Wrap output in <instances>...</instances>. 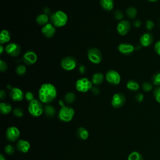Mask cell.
I'll use <instances>...</instances> for the list:
<instances>
[{
    "instance_id": "cell-1",
    "label": "cell",
    "mask_w": 160,
    "mask_h": 160,
    "mask_svg": "<svg viewBox=\"0 0 160 160\" xmlns=\"http://www.w3.org/2000/svg\"><path fill=\"white\" fill-rule=\"evenodd\" d=\"M39 99L42 103L48 104L53 102L57 96L56 87L50 83H45L40 87L38 91Z\"/></svg>"
},
{
    "instance_id": "cell-2",
    "label": "cell",
    "mask_w": 160,
    "mask_h": 160,
    "mask_svg": "<svg viewBox=\"0 0 160 160\" xmlns=\"http://www.w3.org/2000/svg\"><path fill=\"white\" fill-rule=\"evenodd\" d=\"M50 21L51 24L56 28H61L65 26L68 22V18L64 11H57L50 16Z\"/></svg>"
},
{
    "instance_id": "cell-3",
    "label": "cell",
    "mask_w": 160,
    "mask_h": 160,
    "mask_svg": "<svg viewBox=\"0 0 160 160\" xmlns=\"http://www.w3.org/2000/svg\"><path fill=\"white\" fill-rule=\"evenodd\" d=\"M28 111L34 117L41 116L44 112V108L42 102L38 100H34L30 102L28 105Z\"/></svg>"
},
{
    "instance_id": "cell-4",
    "label": "cell",
    "mask_w": 160,
    "mask_h": 160,
    "mask_svg": "<svg viewBox=\"0 0 160 160\" xmlns=\"http://www.w3.org/2000/svg\"><path fill=\"white\" fill-rule=\"evenodd\" d=\"M75 115V110L70 106H64L60 109L58 113V118L61 122H70Z\"/></svg>"
},
{
    "instance_id": "cell-5",
    "label": "cell",
    "mask_w": 160,
    "mask_h": 160,
    "mask_svg": "<svg viewBox=\"0 0 160 160\" xmlns=\"http://www.w3.org/2000/svg\"><path fill=\"white\" fill-rule=\"evenodd\" d=\"M88 58L92 63L95 64H100L103 58L101 51L96 48L89 49L88 51Z\"/></svg>"
},
{
    "instance_id": "cell-6",
    "label": "cell",
    "mask_w": 160,
    "mask_h": 160,
    "mask_svg": "<svg viewBox=\"0 0 160 160\" xmlns=\"http://www.w3.org/2000/svg\"><path fill=\"white\" fill-rule=\"evenodd\" d=\"M92 82L86 78L78 79L76 82V88L77 91L81 93H86L90 90L93 86Z\"/></svg>"
},
{
    "instance_id": "cell-7",
    "label": "cell",
    "mask_w": 160,
    "mask_h": 160,
    "mask_svg": "<svg viewBox=\"0 0 160 160\" xmlns=\"http://www.w3.org/2000/svg\"><path fill=\"white\" fill-rule=\"evenodd\" d=\"M76 60L72 56L65 57L61 61V68L66 71H72L76 66Z\"/></svg>"
},
{
    "instance_id": "cell-8",
    "label": "cell",
    "mask_w": 160,
    "mask_h": 160,
    "mask_svg": "<svg viewBox=\"0 0 160 160\" xmlns=\"http://www.w3.org/2000/svg\"><path fill=\"white\" fill-rule=\"evenodd\" d=\"M20 136V131L15 126L9 127L6 132V139L10 142L16 141Z\"/></svg>"
},
{
    "instance_id": "cell-9",
    "label": "cell",
    "mask_w": 160,
    "mask_h": 160,
    "mask_svg": "<svg viewBox=\"0 0 160 160\" xmlns=\"http://www.w3.org/2000/svg\"><path fill=\"white\" fill-rule=\"evenodd\" d=\"M106 79L110 84L118 85L121 82V76L116 71H108L106 75Z\"/></svg>"
},
{
    "instance_id": "cell-10",
    "label": "cell",
    "mask_w": 160,
    "mask_h": 160,
    "mask_svg": "<svg viewBox=\"0 0 160 160\" xmlns=\"http://www.w3.org/2000/svg\"><path fill=\"white\" fill-rule=\"evenodd\" d=\"M126 103V98L122 93H118L115 94L112 98L111 104L115 108H119Z\"/></svg>"
},
{
    "instance_id": "cell-11",
    "label": "cell",
    "mask_w": 160,
    "mask_h": 160,
    "mask_svg": "<svg viewBox=\"0 0 160 160\" xmlns=\"http://www.w3.org/2000/svg\"><path fill=\"white\" fill-rule=\"evenodd\" d=\"M131 30V24L128 20H122L118 24L116 30L118 33L121 36L126 35Z\"/></svg>"
},
{
    "instance_id": "cell-12",
    "label": "cell",
    "mask_w": 160,
    "mask_h": 160,
    "mask_svg": "<svg viewBox=\"0 0 160 160\" xmlns=\"http://www.w3.org/2000/svg\"><path fill=\"white\" fill-rule=\"evenodd\" d=\"M6 53L8 55L12 57L18 56L21 53L20 46L15 43H12L8 44L5 48Z\"/></svg>"
},
{
    "instance_id": "cell-13",
    "label": "cell",
    "mask_w": 160,
    "mask_h": 160,
    "mask_svg": "<svg viewBox=\"0 0 160 160\" xmlns=\"http://www.w3.org/2000/svg\"><path fill=\"white\" fill-rule=\"evenodd\" d=\"M38 60L37 55L36 53L33 51H28L26 52L23 57V61L26 65H33Z\"/></svg>"
},
{
    "instance_id": "cell-14",
    "label": "cell",
    "mask_w": 160,
    "mask_h": 160,
    "mask_svg": "<svg viewBox=\"0 0 160 160\" xmlns=\"http://www.w3.org/2000/svg\"><path fill=\"white\" fill-rule=\"evenodd\" d=\"M9 96L13 101H21L24 99L25 95L21 89L18 88H12L10 89Z\"/></svg>"
},
{
    "instance_id": "cell-15",
    "label": "cell",
    "mask_w": 160,
    "mask_h": 160,
    "mask_svg": "<svg viewBox=\"0 0 160 160\" xmlns=\"http://www.w3.org/2000/svg\"><path fill=\"white\" fill-rule=\"evenodd\" d=\"M43 35L47 38H51L55 36L56 33L55 26H53L51 23H48L43 26L42 29Z\"/></svg>"
},
{
    "instance_id": "cell-16",
    "label": "cell",
    "mask_w": 160,
    "mask_h": 160,
    "mask_svg": "<svg viewBox=\"0 0 160 160\" xmlns=\"http://www.w3.org/2000/svg\"><path fill=\"white\" fill-rule=\"evenodd\" d=\"M140 42L143 47H148L153 42V36L150 33H145L142 35L140 39Z\"/></svg>"
},
{
    "instance_id": "cell-17",
    "label": "cell",
    "mask_w": 160,
    "mask_h": 160,
    "mask_svg": "<svg viewBox=\"0 0 160 160\" xmlns=\"http://www.w3.org/2000/svg\"><path fill=\"white\" fill-rule=\"evenodd\" d=\"M118 51L124 55H130L135 51L134 46L129 43H121L118 46Z\"/></svg>"
},
{
    "instance_id": "cell-18",
    "label": "cell",
    "mask_w": 160,
    "mask_h": 160,
    "mask_svg": "<svg viewBox=\"0 0 160 160\" xmlns=\"http://www.w3.org/2000/svg\"><path fill=\"white\" fill-rule=\"evenodd\" d=\"M17 150L23 153H26L28 152L30 148V143L26 140H20L16 143Z\"/></svg>"
},
{
    "instance_id": "cell-19",
    "label": "cell",
    "mask_w": 160,
    "mask_h": 160,
    "mask_svg": "<svg viewBox=\"0 0 160 160\" xmlns=\"http://www.w3.org/2000/svg\"><path fill=\"white\" fill-rule=\"evenodd\" d=\"M100 4L101 8L106 11H111L115 6L113 0H100Z\"/></svg>"
},
{
    "instance_id": "cell-20",
    "label": "cell",
    "mask_w": 160,
    "mask_h": 160,
    "mask_svg": "<svg viewBox=\"0 0 160 160\" xmlns=\"http://www.w3.org/2000/svg\"><path fill=\"white\" fill-rule=\"evenodd\" d=\"M76 135L80 140H86L89 137V132L86 128L83 127H80L77 129Z\"/></svg>"
},
{
    "instance_id": "cell-21",
    "label": "cell",
    "mask_w": 160,
    "mask_h": 160,
    "mask_svg": "<svg viewBox=\"0 0 160 160\" xmlns=\"http://www.w3.org/2000/svg\"><path fill=\"white\" fill-rule=\"evenodd\" d=\"M104 79V76L101 73H96L92 77V83L96 86L101 85Z\"/></svg>"
},
{
    "instance_id": "cell-22",
    "label": "cell",
    "mask_w": 160,
    "mask_h": 160,
    "mask_svg": "<svg viewBox=\"0 0 160 160\" xmlns=\"http://www.w3.org/2000/svg\"><path fill=\"white\" fill-rule=\"evenodd\" d=\"M11 39V33L6 30H3L2 31L1 34H0V43L1 45H3L5 43H8Z\"/></svg>"
},
{
    "instance_id": "cell-23",
    "label": "cell",
    "mask_w": 160,
    "mask_h": 160,
    "mask_svg": "<svg viewBox=\"0 0 160 160\" xmlns=\"http://www.w3.org/2000/svg\"><path fill=\"white\" fill-rule=\"evenodd\" d=\"M44 113L47 117L52 118L56 115V110L53 106L47 104L44 107Z\"/></svg>"
},
{
    "instance_id": "cell-24",
    "label": "cell",
    "mask_w": 160,
    "mask_h": 160,
    "mask_svg": "<svg viewBox=\"0 0 160 160\" xmlns=\"http://www.w3.org/2000/svg\"><path fill=\"white\" fill-rule=\"evenodd\" d=\"M49 16H47L46 15L44 14H40L36 18V22L39 25H46V24L48 23L49 21Z\"/></svg>"
},
{
    "instance_id": "cell-25",
    "label": "cell",
    "mask_w": 160,
    "mask_h": 160,
    "mask_svg": "<svg viewBox=\"0 0 160 160\" xmlns=\"http://www.w3.org/2000/svg\"><path fill=\"white\" fill-rule=\"evenodd\" d=\"M12 110L11 105L8 103H0V111L3 115H8Z\"/></svg>"
},
{
    "instance_id": "cell-26",
    "label": "cell",
    "mask_w": 160,
    "mask_h": 160,
    "mask_svg": "<svg viewBox=\"0 0 160 160\" xmlns=\"http://www.w3.org/2000/svg\"><path fill=\"white\" fill-rule=\"evenodd\" d=\"M126 88L131 91H136L140 89V85L135 80H129L126 84Z\"/></svg>"
},
{
    "instance_id": "cell-27",
    "label": "cell",
    "mask_w": 160,
    "mask_h": 160,
    "mask_svg": "<svg viewBox=\"0 0 160 160\" xmlns=\"http://www.w3.org/2000/svg\"><path fill=\"white\" fill-rule=\"evenodd\" d=\"M126 13L127 16L130 19H135L138 14L137 9L135 7H129L127 8L126 11Z\"/></svg>"
},
{
    "instance_id": "cell-28",
    "label": "cell",
    "mask_w": 160,
    "mask_h": 160,
    "mask_svg": "<svg viewBox=\"0 0 160 160\" xmlns=\"http://www.w3.org/2000/svg\"><path fill=\"white\" fill-rule=\"evenodd\" d=\"M76 100V95L72 92H68L64 96V101L68 104H72Z\"/></svg>"
},
{
    "instance_id": "cell-29",
    "label": "cell",
    "mask_w": 160,
    "mask_h": 160,
    "mask_svg": "<svg viewBox=\"0 0 160 160\" xmlns=\"http://www.w3.org/2000/svg\"><path fill=\"white\" fill-rule=\"evenodd\" d=\"M128 160H144L143 156L137 151H133L129 154Z\"/></svg>"
},
{
    "instance_id": "cell-30",
    "label": "cell",
    "mask_w": 160,
    "mask_h": 160,
    "mask_svg": "<svg viewBox=\"0 0 160 160\" xmlns=\"http://www.w3.org/2000/svg\"><path fill=\"white\" fill-rule=\"evenodd\" d=\"M153 84L156 86H160V71L155 73L152 77Z\"/></svg>"
},
{
    "instance_id": "cell-31",
    "label": "cell",
    "mask_w": 160,
    "mask_h": 160,
    "mask_svg": "<svg viewBox=\"0 0 160 160\" xmlns=\"http://www.w3.org/2000/svg\"><path fill=\"white\" fill-rule=\"evenodd\" d=\"M153 86L150 82H146L142 84V89L145 92H150L153 89Z\"/></svg>"
},
{
    "instance_id": "cell-32",
    "label": "cell",
    "mask_w": 160,
    "mask_h": 160,
    "mask_svg": "<svg viewBox=\"0 0 160 160\" xmlns=\"http://www.w3.org/2000/svg\"><path fill=\"white\" fill-rule=\"evenodd\" d=\"M16 73L19 76H23L26 73V68L24 65H19L16 68Z\"/></svg>"
},
{
    "instance_id": "cell-33",
    "label": "cell",
    "mask_w": 160,
    "mask_h": 160,
    "mask_svg": "<svg viewBox=\"0 0 160 160\" xmlns=\"http://www.w3.org/2000/svg\"><path fill=\"white\" fill-rule=\"evenodd\" d=\"M153 96L156 101L160 103V86L156 87L153 90Z\"/></svg>"
},
{
    "instance_id": "cell-34",
    "label": "cell",
    "mask_w": 160,
    "mask_h": 160,
    "mask_svg": "<svg viewBox=\"0 0 160 160\" xmlns=\"http://www.w3.org/2000/svg\"><path fill=\"white\" fill-rule=\"evenodd\" d=\"M5 151L8 155H13L15 153V149L13 146L11 144H8L7 146H5Z\"/></svg>"
},
{
    "instance_id": "cell-35",
    "label": "cell",
    "mask_w": 160,
    "mask_h": 160,
    "mask_svg": "<svg viewBox=\"0 0 160 160\" xmlns=\"http://www.w3.org/2000/svg\"><path fill=\"white\" fill-rule=\"evenodd\" d=\"M114 16H115V18L116 20L122 21V20L123 19V17H124L123 13L122 11L117 9L114 12Z\"/></svg>"
},
{
    "instance_id": "cell-36",
    "label": "cell",
    "mask_w": 160,
    "mask_h": 160,
    "mask_svg": "<svg viewBox=\"0 0 160 160\" xmlns=\"http://www.w3.org/2000/svg\"><path fill=\"white\" fill-rule=\"evenodd\" d=\"M13 115L17 118H21L24 115L23 110L20 108H16L13 110Z\"/></svg>"
},
{
    "instance_id": "cell-37",
    "label": "cell",
    "mask_w": 160,
    "mask_h": 160,
    "mask_svg": "<svg viewBox=\"0 0 160 160\" xmlns=\"http://www.w3.org/2000/svg\"><path fill=\"white\" fill-rule=\"evenodd\" d=\"M155 27V23L151 20H147L146 22V28L148 31H151Z\"/></svg>"
},
{
    "instance_id": "cell-38",
    "label": "cell",
    "mask_w": 160,
    "mask_h": 160,
    "mask_svg": "<svg viewBox=\"0 0 160 160\" xmlns=\"http://www.w3.org/2000/svg\"><path fill=\"white\" fill-rule=\"evenodd\" d=\"M8 70V64L7 63L4 61L3 60H0V71L3 73L5 72Z\"/></svg>"
},
{
    "instance_id": "cell-39",
    "label": "cell",
    "mask_w": 160,
    "mask_h": 160,
    "mask_svg": "<svg viewBox=\"0 0 160 160\" xmlns=\"http://www.w3.org/2000/svg\"><path fill=\"white\" fill-rule=\"evenodd\" d=\"M25 98L28 101L31 102V101H32L33 100H35L34 99V94L31 91L26 92V94H25Z\"/></svg>"
},
{
    "instance_id": "cell-40",
    "label": "cell",
    "mask_w": 160,
    "mask_h": 160,
    "mask_svg": "<svg viewBox=\"0 0 160 160\" xmlns=\"http://www.w3.org/2000/svg\"><path fill=\"white\" fill-rule=\"evenodd\" d=\"M91 91L93 94L96 96L99 95L101 93L100 88H98V87H92V88L91 89Z\"/></svg>"
},
{
    "instance_id": "cell-41",
    "label": "cell",
    "mask_w": 160,
    "mask_h": 160,
    "mask_svg": "<svg viewBox=\"0 0 160 160\" xmlns=\"http://www.w3.org/2000/svg\"><path fill=\"white\" fill-rule=\"evenodd\" d=\"M155 50L157 54L160 56V40H159L155 45Z\"/></svg>"
},
{
    "instance_id": "cell-42",
    "label": "cell",
    "mask_w": 160,
    "mask_h": 160,
    "mask_svg": "<svg viewBox=\"0 0 160 160\" xmlns=\"http://www.w3.org/2000/svg\"><path fill=\"white\" fill-rule=\"evenodd\" d=\"M135 100L139 103H141L144 100V95L142 93H138L135 96Z\"/></svg>"
},
{
    "instance_id": "cell-43",
    "label": "cell",
    "mask_w": 160,
    "mask_h": 160,
    "mask_svg": "<svg viewBox=\"0 0 160 160\" xmlns=\"http://www.w3.org/2000/svg\"><path fill=\"white\" fill-rule=\"evenodd\" d=\"M133 26H134V27H135L136 28H138L141 26L142 23H141V21L140 20H135L134 21H133Z\"/></svg>"
},
{
    "instance_id": "cell-44",
    "label": "cell",
    "mask_w": 160,
    "mask_h": 160,
    "mask_svg": "<svg viewBox=\"0 0 160 160\" xmlns=\"http://www.w3.org/2000/svg\"><path fill=\"white\" fill-rule=\"evenodd\" d=\"M43 13L45 15H46L47 16H49V15H51V9L48 8V7H46V8H44L43 9Z\"/></svg>"
},
{
    "instance_id": "cell-45",
    "label": "cell",
    "mask_w": 160,
    "mask_h": 160,
    "mask_svg": "<svg viewBox=\"0 0 160 160\" xmlns=\"http://www.w3.org/2000/svg\"><path fill=\"white\" fill-rule=\"evenodd\" d=\"M6 92L4 90H1V91H0V99H1V100H3L6 98Z\"/></svg>"
},
{
    "instance_id": "cell-46",
    "label": "cell",
    "mask_w": 160,
    "mask_h": 160,
    "mask_svg": "<svg viewBox=\"0 0 160 160\" xmlns=\"http://www.w3.org/2000/svg\"><path fill=\"white\" fill-rule=\"evenodd\" d=\"M79 71L82 74H84L86 71V67L83 65H81L79 67Z\"/></svg>"
},
{
    "instance_id": "cell-47",
    "label": "cell",
    "mask_w": 160,
    "mask_h": 160,
    "mask_svg": "<svg viewBox=\"0 0 160 160\" xmlns=\"http://www.w3.org/2000/svg\"><path fill=\"white\" fill-rule=\"evenodd\" d=\"M3 49H4V48L3 46V45H1V46H0V54L2 55L3 53Z\"/></svg>"
},
{
    "instance_id": "cell-48",
    "label": "cell",
    "mask_w": 160,
    "mask_h": 160,
    "mask_svg": "<svg viewBox=\"0 0 160 160\" xmlns=\"http://www.w3.org/2000/svg\"><path fill=\"white\" fill-rule=\"evenodd\" d=\"M59 104H60V105L61 106V107H63V106H64V101H63V100H60L59 101Z\"/></svg>"
},
{
    "instance_id": "cell-49",
    "label": "cell",
    "mask_w": 160,
    "mask_h": 160,
    "mask_svg": "<svg viewBox=\"0 0 160 160\" xmlns=\"http://www.w3.org/2000/svg\"><path fill=\"white\" fill-rule=\"evenodd\" d=\"M0 160H6V158L4 157V156L2 154L0 155Z\"/></svg>"
},
{
    "instance_id": "cell-50",
    "label": "cell",
    "mask_w": 160,
    "mask_h": 160,
    "mask_svg": "<svg viewBox=\"0 0 160 160\" xmlns=\"http://www.w3.org/2000/svg\"><path fill=\"white\" fill-rule=\"evenodd\" d=\"M148 1L151 3H155V2H157L158 0H148Z\"/></svg>"
}]
</instances>
